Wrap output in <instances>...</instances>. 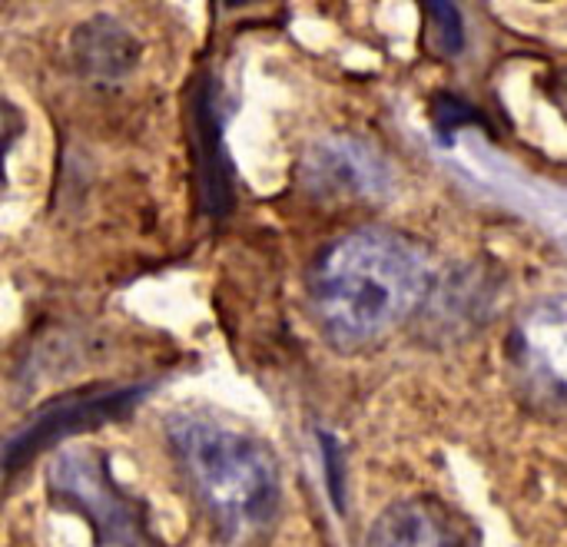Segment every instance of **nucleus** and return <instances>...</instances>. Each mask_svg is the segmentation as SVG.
<instances>
[{
    "mask_svg": "<svg viewBox=\"0 0 567 547\" xmlns=\"http://www.w3.org/2000/svg\"><path fill=\"white\" fill-rule=\"evenodd\" d=\"M432 289L429 252L385 226L352 229L319 249L306 276L309 312L339 352H365L399 332Z\"/></svg>",
    "mask_w": 567,
    "mask_h": 547,
    "instance_id": "f257e3e1",
    "label": "nucleus"
},
{
    "mask_svg": "<svg viewBox=\"0 0 567 547\" xmlns=\"http://www.w3.org/2000/svg\"><path fill=\"white\" fill-rule=\"evenodd\" d=\"M166 442L186 488L226 535H252L276 518L282 472L256 432L213 412H176Z\"/></svg>",
    "mask_w": 567,
    "mask_h": 547,
    "instance_id": "f03ea898",
    "label": "nucleus"
},
{
    "mask_svg": "<svg viewBox=\"0 0 567 547\" xmlns=\"http://www.w3.org/2000/svg\"><path fill=\"white\" fill-rule=\"evenodd\" d=\"M50 495L76 512L106 547H153L146 508L126 495L100 448L76 445L50 462Z\"/></svg>",
    "mask_w": 567,
    "mask_h": 547,
    "instance_id": "7ed1b4c3",
    "label": "nucleus"
},
{
    "mask_svg": "<svg viewBox=\"0 0 567 547\" xmlns=\"http://www.w3.org/2000/svg\"><path fill=\"white\" fill-rule=\"evenodd\" d=\"M508 372L518 395L538 412H567V292L532 302L512 326Z\"/></svg>",
    "mask_w": 567,
    "mask_h": 547,
    "instance_id": "20e7f679",
    "label": "nucleus"
},
{
    "mask_svg": "<svg viewBox=\"0 0 567 547\" xmlns=\"http://www.w3.org/2000/svg\"><path fill=\"white\" fill-rule=\"evenodd\" d=\"M302 183L316 199L329 203H365L382 199L392 189L389 159L359 136L316 140L302 156Z\"/></svg>",
    "mask_w": 567,
    "mask_h": 547,
    "instance_id": "39448f33",
    "label": "nucleus"
},
{
    "mask_svg": "<svg viewBox=\"0 0 567 547\" xmlns=\"http://www.w3.org/2000/svg\"><path fill=\"white\" fill-rule=\"evenodd\" d=\"M365 547H482L472 522L435 495L392 502L369 528Z\"/></svg>",
    "mask_w": 567,
    "mask_h": 547,
    "instance_id": "423d86ee",
    "label": "nucleus"
},
{
    "mask_svg": "<svg viewBox=\"0 0 567 547\" xmlns=\"http://www.w3.org/2000/svg\"><path fill=\"white\" fill-rule=\"evenodd\" d=\"M73 60L76 70L96 80H120L126 76L140 60L136 37L113 17H93L76 30L73 40Z\"/></svg>",
    "mask_w": 567,
    "mask_h": 547,
    "instance_id": "0eeeda50",
    "label": "nucleus"
},
{
    "mask_svg": "<svg viewBox=\"0 0 567 547\" xmlns=\"http://www.w3.org/2000/svg\"><path fill=\"white\" fill-rule=\"evenodd\" d=\"M429 20L439 30V53H455L462 47V17L452 3H429Z\"/></svg>",
    "mask_w": 567,
    "mask_h": 547,
    "instance_id": "6e6552de",
    "label": "nucleus"
},
{
    "mask_svg": "<svg viewBox=\"0 0 567 547\" xmlns=\"http://www.w3.org/2000/svg\"><path fill=\"white\" fill-rule=\"evenodd\" d=\"M20 133H23V113L7 96H0V186H3L7 156H10L13 143L20 140Z\"/></svg>",
    "mask_w": 567,
    "mask_h": 547,
    "instance_id": "1a4fd4ad",
    "label": "nucleus"
},
{
    "mask_svg": "<svg viewBox=\"0 0 567 547\" xmlns=\"http://www.w3.org/2000/svg\"><path fill=\"white\" fill-rule=\"evenodd\" d=\"M548 100L558 106V113L565 116L567 123V70L551 73V80H548Z\"/></svg>",
    "mask_w": 567,
    "mask_h": 547,
    "instance_id": "9d476101",
    "label": "nucleus"
}]
</instances>
